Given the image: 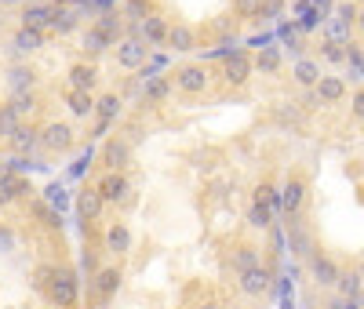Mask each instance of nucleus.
Wrapping results in <instances>:
<instances>
[{"mask_svg": "<svg viewBox=\"0 0 364 309\" xmlns=\"http://www.w3.org/2000/svg\"><path fill=\"white\" fill-rule=\"evenodd\" d=\"M48 302L55 305V309H73L77 305V298H80V281H77V273L70 269V266H58L55 269V281L48 284Z\"/></svg>", "mask_w": 364, "mask_h": 309, "instance_id": "1", "label": "nucleus"}, {"mask_svg": "<svg viewBox=\"0 0 364 309\" xmlns=\"http://www.w3.org/2000/svg\"><path fill=\"white\" fill-rule=\"evenodd\" d=\"M168 77H171V84L182 91V95H204L208 84H211L204 62H186V66H178V70L168 73Z\"/></svg>", "mask_w": 364, "mask_h": 309, "instance_id": "2", "label": "nucleus"}, {"mask_svg": "<svg viewBox=\"0 0 364 309\" xmlns=\"http://www.w3.org/2000/svg\"><path fill=\"white\" fill-rule=\"evenodd\" d=\"M77 146V131L70 128L66 120H48L41 128V149L48 153H70Z\"/></svg>", "mask_w": 364, "mask_h": 309, "instance_id": "3", "label": "nucleus"}, {"mask_svg": "<svg viewBox=\"0 0 364 309\" xmlns=\"http://www.w3.org/2000/svg\"><path fill=\"white\" fill-rule=\"evenodd\" d=\"M99 197L106 200V204H132L135 197H132V178H128V171H106L102 178H99Z\"/></svg>", "mask_w": 364, "mask_h": 309, "instance_id": "4", "label": "nucleus"}, {"mask_svg": "<svg viewBox=\"0 0 364 309\" xmlns=\"http://www.w3.org/2000/svg\"><path fill=\"white\" fill-rule=\"evenodd\" d=\"M302 207H306V178H302V175H288L284 190H281V215L299 219Z\"/></svg>", "mask_w": 364, "mask_h": 309, "instance_id": "5", "label": "nucleus"}, {"mask_svg": "<svg viewBox=\"0 0 364 309\" xmlns=\"http://www.w3.org/2000/svg\"><path fill=\"white\" fill-rule=\"evenodd\" d=\"M128 164H132V142L120 139V135L106 139V146H102V168L106 171H128Z\"/></svg>", "mask_w": 364, "mask_h": 309, "instance_id": "6", "label": "nucleus"}, {"mask_svg": "<svg viewBox=\"0 0 364 309\" xmlns=\"http://www.w3.org/2000/svg\"><path fill=\"white\" fill-rule=\"evenodd\" d=\"M223 80L230 87H245L252 80V55L248 51H233L226 62H223Z\"/></svg>", "mask_w": 364, "mask_h": 309, "instance_id": "7", "label": "nucleus"}, {"mask_svg": "<svg viewBox=\"0 0 364 309\" xmlns=\"http://www.w3.org/2000/svg\"><path fill=\"white\" fill-rule=\"evenodd\" d=\"M146 58H149V44H142L135 37H124L117 44V66L120 70H142Z\"/></svg>", "mask_w": 364, "mask_h": 309, "instance_id": "8", "label": "nucleus"}, {"mask_svg": "<svg viewBox=\"0 0 364 309\" xmlns=\"http://www.w3.org/2000/svg\"><path fill=\"white\" fill-rule=\"evenodd\" d=\"M102 251H109L117 259H124L132 251V229H128V222H109L102 229Z\"/></svg>", "mask_w": 364, "mask_h": 309, "instance_id": "9", "label": "nucleus"}, {"mask_svg": "<svg viewBox=\"0 0 364 309\" xmlns=\"http://www.w3.org/2000/svg\"><path fill=\"white\" fill-rule=\"evenodd\" d=\"M120 281H124L120 266H102L95 276H91V291H95V298H99V302H109V298L120 291Z\"/></svg>", "mask_w": 364, "mask_h": 309, "instance_id": "10", "label": "nucleus"}, {"mask_svg": "<svg viewBox=\"0 0 364 309\" xmlns=\"http://www.w3.org/2000/svg\"><path fill=\"white\" fill-rule=\"evenodd\" d=\"M269 281H273V276H269V269L266 266H252V269H240V291H245L248 298H262L266 291H269Z\"/></svg>", "mask_w": 364, "mask_h": 309, "instance_id": "11", "label": "nucleus"}, {"mask_svg": "<svg viewBox=\"0 0 364 309\" xmlns=\"http://www.w3.org/2000/svg\"><path fill=\"white\" fill-rule=\"evenodd\" d=\"M168 18L161 15V11H154V15H149V18H142L139 22V40L142 44H149V48H161L164 40H168Z\"/></svg>", "mask_w": 364, "mask_h": 309, "instance_id": "12", "label": "nucleus"}, {"mask_svg": "<svg viewBox=\"0 0 364 309\" xmlns=\"http://www.w3.org/2000/svg\"><path fill=\"white\" fill-rule=\"evenodd\" d=\"M91 26H95L109 44H120V40H124V29H128L124 15H117V11H95V22H91Z\"/></svg>", "mask_w": 364, "mask_h": 309, "instance_id": "13", "label": "nucleus"}, {"mask_svg": "<svg viewBox=\"0 0 364 309\" xmlns=\"http://www.w3.org/2000/svg\"><path fill=\"white\" fill-rule=\"evenodd\" d=\"M95 87H99V70L91 66V62H73L70 66V91H84V95H91Z\"/></svg>", "mask_w": 364, "mask_h": 309, "instance_id": "14", "label": "nucleus"}, {"mask_svg": "<svg viewBox=\"0 0 364 309\" xmlns=\"http://www.w3.org/2000/svg\"><path fill=\"white\" fill-rule=\"evenodd\" d=\"M310 273H314V281H317L321 288H336V281H339L336 259H328V255H321V251L310 255Z\"/></svg>", "mask_w": 364, "mask_h": 309, "instance_id": "15", "label": "nucleus"}, {"mask_svg": "<svg viewBox=\"0 0 364 309\" xmlns=\"http://www.w3.org/2000/svg\"><path fill=\"white\" fill-rule=\"evenodd\" d=\"M314 95H317L321 102H328V106H336V102H343V99H346V80H343V77L324 73V77L317 80V87H314Z\"/></svg>", "mask_w": 364, "mask_h": 309, "instance_id": "16", "label": "nucleus"}, {"mask_svg": "<svg viewBox=\"0 0 364 309\" xmlns=\"http://www.w3.org/2000/svg\"><path fill=\"white\" fill-rule=\"evenodd\" d=\"M44 40H48L44 29H26V26H18L15 37H11V48H15L18 55H33V51L44 48Z\"/></svg>", "mask_w": 364, "mask_h": 309, "instance_id": "17", "label": "nucleus"}, {"mask_svg": "<svg viewBox=\"0 0 364 309\" xmlns=\"http://www.w3.org/2000/svg\"><path fill=\"white\" fill-rule=\"evenodd\" d=\"M8 146L18 153V157H29L33 149H41V128H26V124H18L15 135L8 139Z\"/></svg>", "mask_w": 364, "mask_h": 309, "instance_id": "18", "label": "nucleus"}, {"mask_svg": "<svg viewBox=\"0 0 364 309\" xmlns=\"http://www.w3.org/2000/svg\"><path fill=\"white\" fill-rule=\"evenodd\" d=\"M51 15H55L51 0H37V4H29V8L22 11V26H26V29H48V26H51Z\"/></svg>", "mask_w": 364, "mask_h": 309, "instance_id": "19", "label": "nucleus"}, {"mask_svg": "<svg viewBox=\"0 0 364 309\" xmlns=\"http://www.w3.org/2000/svg\"><path fill=\"white\" fill-rule=\"evenodd\" d=\"M102 207H106V200L99 197L95 185H91V190H84V193H77V211H80V219H84V222H99Z\"/></svg>", "mask_w": 364, "mask_h": 309, "instance_id": "20", "label": "nucleus"}, {"mask_svg": "<svg viewBox=\"0 0 364 309\" xmlns=\"http://www.w3.org/2000/svg\"><path fill=\"white\" fill-rule=\"evenodd\" d=\"M171 51H193L197 48V29L193 26H186V22H175L171 29H168V40H164Z\"/></svg>", "mask_w": 364, "mask_h": 309, "instance_id": "21", "label": "nucleus"}, {"mask_svg": "<svg viewBox=\"0 0 364 309\" xmlns=\"http://www.w3.org/2000/svg\"><path fill=\"white\" fill-rule=\"evenodd\" d=\"M171 77H149L146 84H142V106H157V102H164L168 95H171Z\"/></svg>", "mask_w": 364, "mask_h": 309, "instance_id": "22", "label": "nucleus"}, {"mask_svg": "<svg viewBox=\"0 0 364 309\" xmlns=\"http://www.w3.org/2000/svg\"><path fill=\"white\" fill-rule=\"evenodd\" d=\"M29 193H33V185H29L26 178H4V182H0V207H11L15 200H22V197H29Z\"/></svg>", "mask_w": 364, "mask_h": 309, "instance_id": "23", "label": "nucleus"}, {"mask_svg": "<svg viewBox=\"0 0 364 309\" xmlns=\"http://www.w3.org/2000/svg\"><path fill=\"white\" fill-rule=\"evenodd\" d=\"M291 77H295L299 87H317V80H321L324 73H321V62H314V58H299L295 66H291Z\"/></svg>", "mask_w": 364, "mask_h": 309, "instance_id": "24", "label": "nucleus"}, {"mask_svg": "<svg viewBox=\"0 0 364 309\" xmlns=\"http://www.w3.org/2000/svg\"><path fill=\"white\" fill-rule=\"evenodd\" d=\"M124 113V99L117 95V91H106V95H99L95 99V116L99 120H109V124H117V116Z\"/></svg>", "mask_w": 364, "mask_h": 309, "instance_id": "25", "label": "nucleus"}, {"mask_svg": "<svg viewBox=\"0 0 364 309\" xmlns=\"http://www.w3.org/2000/svg\"><path fill=\"white\" fill-rule=\"evenodd\" d=\"M288 240H291V251H295V255H302V259L314 255V240H310L306 229H302L299 219H288Z\"/></svg>", "mask_w": 364, "mask_h": 309, "instance_id": "26", "label": "nucleus"}, {"mask_svg": "<svg viewBox=\"0 0 364 309\" xmlns=\"http://www.w3.org/2000/svg\"><path fill=\"white\" fill-rule=\"evenodd\" d=\"M252 70H259V73H266V77H273V73H281V51L277 48H259V55L252 58Z\"/></svg>", "mask_w": 364, "mask_h": 309, "instance_id": "27", "label": "nucleus"}, {"mask_svg": "<svg viewBox=\"0 0 364 309\" xmlns=\"http://www.w3.org/2000/svg\"><path fill=\"white\" fill-rule=\"evenodd\" d=\"M66 106H70V113L73 116H80V120H87L91 113H95V95H84V91H70L66 87Z\"/></svg>", "mask_w": 364, "mask_h": 309, "instance_id": "28", "label": "nucleus"}, {"mask_svg": "<svg viewBox=\"0 0 364 309\" xmlns=\"http://www.w3.org/2000/svg\"><path fill=\"white\" fill-rule=\"evenodd\" d=\"M252 200H259V204H266L273 215H281V190L273 185L269 178H262L259 185H255V193H252Z\"/></svg>", "mask_w": 364, "mask_h": 309, "instance_id": "29", "label": "nucleus"}, {"mask_svg": "<svg viewBox=\"0 0 364 309\" xmlns=\"http://www.w3.org/2000/svg\"><path fill=\"white\" fill-rule=\"evenodd\" d=\"M8 84H11V95H18V91H33L37 87V73L29 66H11L8 70Z\"/></svg>", "mask_w": 364, "mask_h": 309, "instance_id": "30", "label": "nucleus"}, {"mask_svg": "<svg viewBox=\"0 0 364 309\" xmlns=\"http://www.w3.org/2000/svg\"><path fill=\"white\" fill-rule=\"evenodd\" d=\"M106 48H109V40L99 33L95 26H87V33H84V40H80V51H84V58L91 62V58H99V55H106Z\"/></svg>", "mask_w": 364, "mask_h": 309, "instance_id": "31", "label": "nucleus"}, {"mask_svg": "<svg viewBox=\"0 0 364 309\" xmlns=\"http://www.w3.org/2000/svg\"><path fill=\"white\" fill-rule=\"evenodd\" d=\"M48 29H51V33H58V37H66V33H73V29H80V15H73V11H58V8H55Z\"/></svg>", "mask_w": 364, "mask_h": 309, "instance_id": "32", "label": "nucleus"}, {"mask_svg": "<svg viewBox=\"0 0 364 309\" xmlns=\"http://www.w3.org/2000/svg\"><path fill=\"white\" fill-rule=\"evenodd\" d=\"M11 109H15V116L22 120V116H29V113H37V91H18V95H11V102H8Z\"/></svg>", "mask_w": 364, "mask_h": 309, "instance_id": "33", "label": "nucleus"}, {"mask_svg": "<svg viewBox=\"0 0 364 309\" xmlns=\"http://www.w3.org/2000/svg\"><path fill=\"white\" fill-rule=\"evenodd\" d=\"M248 226H252V229H269V226H273V211H269L266 204L252 200V207H248Z\"/></svg>", "mask_w": 364, "mask_h": 309, "instance_id": "34", "label": "nucleus"}, {"mask_svg": "<svg viewBox=\"0 0 364 309\" xmlns=\"http://www.w3.org/2000/svg\"><path fill=\"white\" fill-rule=\"evenodd\" d=\"M336 288H339V295H343L346 302H353V298H360V276H357V273H339Z\"/></svg>", "mask_w": 364, "mask_h": 309, "instance_id": "35", "label": "nucleus"}, {"mask_svg": "<svg viewBox=\"0 0 364 309\" xmlns=\"http://www.w3.org/2000/svg\"><path fill=\"white\" fill-rule=\"evenodd\" d=\"M233 262H237V273H240V269H252V266H262V262H259V247L240 244L237 251H233Z\"/></svg>", "mask_w": 364, "mask_h": 309, "instance_id": "36", "label": "nucleus"}, {"mask_svg": "<svg viewBox=\"0 0 364 309\" xmlns=\"http://www.w3.org/2000/svg\"><path fill=\"white\" fill-rule=\"evenodd\" d=\"M154 15V0H124V18L132 22H142Z\"/></svg>", "mask_w": 364, "mask_h": 309, "instance_id": "37", "label": "nucleus"}, {"mask_svg": "<svg viewBox=\"0 0 364 309\" xmlns=\"http://www.w3.org/2000/svg\"><path fill=\"white\" fill-rule=\"evenodd\" d=\"M29 211H33V215H37V219H41L48 229H58V226H63V219H58V211H55V207H48L44 200H37V204L29 207Z\"/></svg>", "mask_w": 364, "mask_h": 309, "instance_id": "38", "label": "nucleus"}, {"mask_svg": "<svg viewBox=\"0 0 364 309\" xmlns=\"http://www.w3.org/2000/svg\"><path fill=\"white\" fill-rule=\"evenodd\" d=\"M336 15H339V18H336L339 26L353 29V26H357V15H360V8L353 4V0H343V4H336Z\"/></svg>", "mask_w": 364, "mask_h": 309, "instance_id": "39", "label": "nucleus"}, {"mask_svg": "<svg viewBox=\"0 0 364 309\" xmlns=\"http://www.w3.org/2000/svg\"><path fill=\"white\" fill-rule=\"evenodd\" d=\"M18 124H22V120L15 116V109H11V106H0V139H11Z\"/></svg>", "mask_w": 364, "mask_h": 309, "instance_id": "40", "label": "nucleus"}, {"mask_svg": "<svg viewBox=\"0 0 364 309\" xmlns=\"http://www.w3.org/2000/svg\"><path fill=\"white\" fill-rule=\"evenodd\" d=\"M262 0H233V18H259Z\"/></svg>", "mask_w": 364, "mask_h": 309, "instance_id": "41", "label": "nucleus"}, {"mask_svg": "<svg viewBox=\"0 0 364 309\" xmlns=\"http://www.w3.org/2000/svg\"><path fill=\"white\" fill-rule=\"evenodd\" d=\"M44 193H48V197H44V204H48V207H55V211H63V207H66V190H63L58 182H55V185H48Z\"/></svg>", "mask_w": 364, "mask_h": 309, "instance_id": "42", "label": "nucleus"}, {"mask_svg": "<svg viewBox=\"0 0 364 309\" xmlns=\"http://www.w3.org/2000/svg\"><path fill=\"white\" fill-rule=\"evenodd\" d=\"M55 269H58V266H51V262L37 266V273H33V284H37V291H48V284L55 281Z\"/></svg>", "mask_w": 364, "mask_h": 309, "instance_id": "43", "label": "nucleus"}, {"mask_svg": "<svg viewBox=\"0 0 364 309\" xmlns=\"http://www.w3.org/2000/svg\"><path fill=\"white\" fill-rule=\"evenodd\" d=\"M80 266H84V273H87V281H91V276H95V273L102 269V266H99V251H95V247H87V251H84Z\"/></svg>", "mask_w": 364, "mask_h": 309, "instance_id": "44", "label": "nucleus"}, {"mask_svg": "<svg viewBox=\"0 0 364 309\" xmlns=\"http://www.w3.org/2000/svg\"><path fill=\"white\" fill-rule=\"evenodd\" d=\"M328 62H346V48L339 40H324V51H321Z\"/></svg>", "mask_w": 364, "mask_h": 309, "instance_id": "45", "label": "nucleus"}, {"mask_svg": "<svg viewBox=\"0 0 364 309\" xmlns=\"http://www.w3.org/2000/svg\"><path fill=\"white\" fill-rule=\"evenodd\" d=\"M284 11V0H262V11H259V18H277Z\"/></svg>", "mask_w": 364, "mask_h": 309, "instance_id": "46", "label": "nucleus"}, {"mask_svg": "<svg viewBox=\"0 0 364 309\" xmlns=\"http://www.w3.org/2000/svg\"><path fill=\"white\" fill-rule=\"evenodd\" d=\"M350 106H353V116H357V120H364V87H360V91H353Z\"/></svg>", "mask_w": 364, "mask_h": 309, "instance_id": "47", "label": "nucleus"}, {"mask_svg": "<svg viewBox=\"0 0 364 309\" xmlns=\"http://www.w3.org/2000/svg\"><path fill=\"white\" fill-rule=\"evenodd\" d=\"M106 131H109V120H95V128H91V135H87V139H102Z\"/></svg>", "mask_w": 364, "mask_h": 309, "instance_id": "48", "label": "nucleus"}, {"mask_svg": "<svg viewBox=\"0 0 364 309\" xmlns=\"http://www.w3.org/2000/svg\"><path fill=\"white\" fill-rule=\"evenodd\" d=\"M310 4L321 11V15H328V11H336V0H310Z\"/></svg>", "mask_w": 364, "mask_h": 309, "instance_id": "49", "label": "nucleus"}, {"mask_svg": "<svg viewBox=\"0 0 364 309\" xmlns=\"http://www.w3.org/2000/svg\"><path fill=\"white\" fill-rule=\"evenodd\" d=\"M4 178H15V171H11L8 161H0V182H4Z\"/></svg>", "mask_w": 364, "mask_h": 309, "instance_id": "50", "label": "nucleus"}, {"mask_svg": "<svg viewBox=\"0 0 364 309\" xmlns=\"http://www.w3.org/2000/svg\"><path fill=\"white\" fill-rule=\"evenodd\" d=\"M113 4H117V0H95V8H99V11H113Z\"/></svg>", "mask_w": 364, "mask_h": 309, "instance_id": "51", "label": "nucleus"}, {"mask_svg": "<svg viewBox=\"0 0 364 309\" xmlns=\"http://www.w3.org/2000/svg\"><path fill=\"white\" fill-rule=\"evenodd\" d=\"M197 309H223V305H219V302H200Z\"/></svg>", "mask_w": 364, "mask_h": 309, "instance_id": "52", "label": "nucleus"}, {"mask_svg": "<svg viewBox=\"0 0 364 309\" xmlns=\"http://www.w3.org/2000/svg\"><path fill=\"white\" fill-rule=\"evenodd\" d=\"M357 29H360V37H364V8H360V15H357Z\"/></svg>", "mask_w": 364, "mask_h": 309, "instance_id": "53", "label": "nucleus"}, {"mask_svg": "<svg viewBox=\"0 0 364 309\" xmlns=\"http://www.w3.org/2000/svg\"><path fill=\"white\" fill-rule=\"evenodd\" d=\"M353 4H357V8H364V0H353Z\"/></svg>", "mask_w": 364, "mask_h": 309, "instance_id": "54", "label": "nucleus"}, {"mask_svg": "<svg viewBox=\"0 0 364 309\" xmlns=\"http://www.w3.org/2000/svg\"><path fill=\"white\" fill-rule=\"evenodd\" d=\"M357 276H360V281H364V266H360V273H357Z\"/></svg>", "mask_w": 364, "mask_h": 309, "instance_id": "55", "label": "nucleus"}, {"mask_svg": "<svg viewBox=\"0 0 364 309\" xmlns=\"http://www.w3.org/2000/svg\"><path fill=\"white\" fill-rule=\"evenodd\" d=\"M357 302H360V309H364V295H360V298H357Z\"/></svg>", "mask_w": 364, "mask_h": 309, "instance_id": "56", "label": "nucleus"}, {"mask_svg": "<svg viewBox=\"0 0 364 309\" xmlns=\"http://www.w3.org/2000/svg\"><path fill=\"white\" fill-rule=\"evenodd\" d=\"M4 4H15V0H4Z\"/></svg>", "mask_w": 364, "mask_h": 309, "instance_id": "57", "label": "nucleus"}, {"mask_svg": "<svg viewBox=\"0 0 364 309\" xmlns=\"http://www.w3.org/2000/svg\"><path fill=\"white\" fill-rule=\"evenodd\" d=\"M33 4H37V0H33Z\"/></svg>", "mask_w": 364, "mask_h": 309, "instance_id": "58", "label": "nucleus"}]
</instances>
